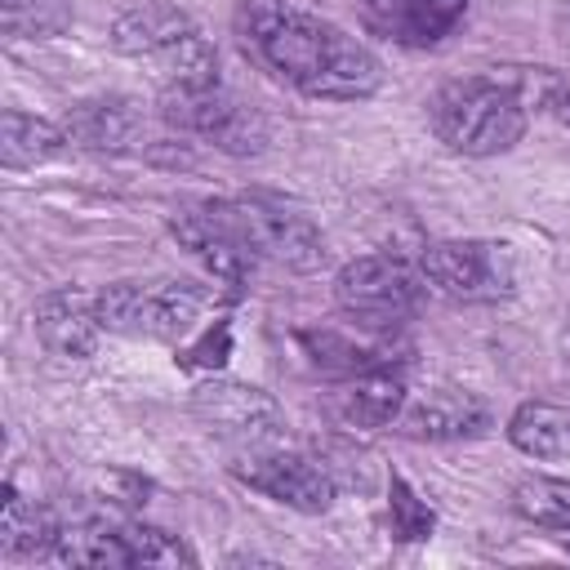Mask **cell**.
Masks as SVG:
<instances>
[{
  "label": "cell",
  "instance_id": "cell-25",
  "mask_svg": "<svg viewBox=\"0 0 570 570\" xmlns=\"http://www.w3.org/2000/svg\"><path fill=\"white\" fill-rule=\"evenodd\" d=\"M227 347H232V330L227 325L218 330V338H214V330H205V338L183 356V365H218L227 356Z\"/></svg>",
  "mask_w": 570,
  "mask_h": 570
},
{
  "label": "cell",
  "instance_id": "cell-11",
  "mask_svg": "<svg viewBox=\"0 0 570 570\" xmlns=\"http://www.w3.org/2000/svg\"><path fill=\"white\" fill-rule=\"evenodd\" d=\"M31 325H36V338L45 343V352H53L62 361H85L98 352V334H102L98 298L76 285L40 294L31 307Z\"/></svg>",
  "mask_w": 570,
  "mask_h": 570
},
{
  "label": "cell",
  "instance_id": "cell-23",
  "mask_svg": "<svg viewBox=\"0 0 570 570\" xmlns=\"http://www.w3.org/2000/svg\"><path fill=\"white\" fill-rule=\"evenodd\" d=\"M387 521H392V534L405 539V543H423L432 534V525H436L432 508L419 499V490L405 476L387 481Z\"/></svg>",
  "mask_w": 570,
  "mask_h": 570
},
{
  "label": "cell",
  "instance_id": "cell-21",
  "mask_svg": "<svg viewBox=\"0 0 570 570\" xmlns=\"http://www.w3.org/2000/svg\"><path fill=\"white\" fill-rule=\"evenodd\" d=\"M468 13V0H401L396 9V40L405 45H436L445 40Z\"/></svg>",
  "mask_w": 570,
  "mask_h": 570
},
{
  "label": "cell",
  "instance_id": "cell-27",
  "mask_svg": "<svg viewBox=\"0 0 570 570\" xmlns=\"http://www.w3.org/2000/svg\"><path fill=\"white\" fill-rule=\"evenodd\" d=\"M552 116H557V120L570 129V89H561V94H557V102H552Z\"/></svg>",
  "mask_w": 570,
  "mask_h": 570
},
{
  "label": "cell",
  "instance_id": "cell-4",
  "mask_svg": "<svg viewBox=\"0 0 570 570\" xmlns=\"http://www.w3.org/2000/svg\"><path fill=\"white\" fill-rule=\"evenodd\" d=\"M218 285V281H214ZM214 285L196 281H116L98 289V321L107 334L178 343L196 330V316L218 303Z\"/></svg>",
  "mask_w": 570,
  "mask_h": 570
},
{
  "label": "cell",
  "instance_id": "cell-7",
  "mask_svg": "<svg viewBox=\"0 0 570 570\" xmlns=\"http://www.w3.org/2000/svg\"><path fill=\"white\" fill-rule=\"evenodd\" d=\"M419 267L432 289L459 303H499L517 289V258L512 245L485 236H454L432 240L419 254Z\"/></svg>",
  "mask_w": 570,
  "mask_h": 570
},
{
  "label": "cell",
  "instance_id": "cell-9",
  "mask_svg": "<svg viewBox=\"0 0 570 570\" xmlns=\"http://www.w3.org/2000/svg\"><path fill=\"white\" fill-rule=\"evenodd\" d=\"M232 476L245 481L249 490L267 494L272 503H285L294 512H325L338 494L330 468L312 463L307 454H294V450H249L232 463Z\"/></svg>",
  "mask_w": 570,
  "mask_h": 570
},
{
  "label": "cell",
  "instance_id": "cell-10",
  "mask_svg": "<svg viewBox=\"0 0 570 570\" xmlns=\"http://www.w3.org/2000/svg\"><path fill=\"white\" fill-rule=\"evenodd\" d=\"M191 414L218 432V436H240V441H263L281 432V405L272 392L236 379H205L191 387Z\"/></svg>",
  "mask_w": 570,
  "mask_h": 570
},
{
  "label": "cell",
  "instance_id": "cell-20",
  "mask_svg": "<svg viewBox=\"0 0 570 570\" xmlns=\"http://www.w3.org/2000/svg\"><path fill=\"white\" fill-rule=\"evenodd\" d=\"M512 512L530 525L570 530V481L566 476H530L512 490Z\"/></svg>",
  "mask_w": 570,
  "mask_h": 570
},
{
  "label": "cell",
  "instance_id": "cell-2",
  "mask_svg": "<svg viewBox=\"0 0 570 570\" xmlns=\"http://www.w3.org/2000/svg\"><path fill=\"white\" fill-rule=\"evenodd\" d=\"M432 134L459 156H503L525 138L530 107L499 76H463L428 98Z\"/></svg>",
  "mask_w": 570,
  "mask_h": 570
},
{
  "label": "cell",
  "instance_id": "cell-17",
  "mask_svg": "<svg viewBox=\"0 0 570 570\" xmlns=\"http://www.w3.org/2000/svg\"><path fill=\"white\" fill-rule=\"evenodd\" d=\"M508 441L525 459H570V405L557 401H521L508 414Z\"/></svg>",
  "mask_w": 570,
  "mask_h": 570
},
{
  "label": "cell",
  "instance_id": "cell-14",
  "mask_svg": "<svg viewBox=\"0 0 570 570\" xmlns=\"http://www.w3.org/2000/svg\"><path fill=\"white\" fill-rule=\"evenodd\" d=\"M490 423H494L490 405L463 387H436L410 410H401L396 419V428L414 441H472V436H485Z\"/></svg>",
  "mask_w": 570,
  "mask_h": 570
},
{
  "label": "cell",
  "instance_id": "cell-8",
  "mask_svg": "<svg viewBox=\"0 0 570 570\" xmlns=\"http://www.w3.org/2000/svg\"><path fill=\"white\" fill-rule=\"evenodd\" d=\"M423 267H410L401 254H361L334 276V303L365 325L410 316L423 303Z\"/></svg>",
  "mask_w": 570,
  "mask_h": 570
},
{
  "label": "cell",
  "instance_id": "cell-24",
  "mask_svg": "<svg viewBox=\"0 0 570 570\" xmlns=\"http://www.w3.org/2000/svg\"><path fill=\"white\" fill-rule=\"evenodd\" d=\"M125 534H129V548H134V566H191L196 561L174 534H165L156 525L125 521Z\"/></svg>",
  "mask_w": 570,
  "mask_h": 570
},
{
  "label": "cell",
  "instance_id": "cell-6",
  "mask_svg": "<svg viewBox=\"0 0 570 570\" xmlns=\"http://www.w3.org/2000/svg\"><path fill=\"white\" fill-rule=\"evenodd\" d=\"M160 120L227 156H258L267 147V120L223 85H165Z\"/></svg>",
  "mask_w": 570,
  "mask_h": 570
},
{
  "label": "cell",
  "instance_id": "cell-19",
  "mask_svg": "<svg viewBox=\"0 0 570 570\" xmlns=\"http://www.w3.org/2000/svg\"><path fill=\"white\" fill-rule=\"evenodd\" d=\"M58 543V521L22 499L13 485H4V512H0V552L4 557H53Z\"/></svg>",
  "mask_w": 570,
  "mask_h": 570
},
{
  "label": "cell",
  "instance_id": "cell-22",
  "mask_svg": "<svg viewBox=\"0 0 570 570\" xmlns=\"http://www.w3.org/2000/svg\"><path fill=\"white\" fill-rule=\"evenodd\" d=\"M4 31L13 40H49L67 27V0H0Z\"/></svg>",
  "mask_w": 570,
  "mask_h": 570
},
{
  "label": "cell",
  "instance_id": "cell-3",
  "mask_svg": "<svg viewBox=\"0 0 570 570\" xmlns=\"http://www.w3.org/2000/svg\"><path fill=\"white\" fill-rule=\"evenodd\" d=\"M111 49L138 62H151L165 85H218V53L200 27L169 0H142L116 13Z\"/></svg>",
  "mask_w": 570,
  "mask_h": 570
},
{
  "label": "cell",
  "instance_id": "cell-12",
  "mask_svg": "<svg viewBox=\"0 0 570 570\" xmlns=\"http://www.w3.org/2000/svg\"><path fill=\"white\" fill-rule=\"evenodd\" d=\"M169 232H174V240L183 245V249H191V258L209 272V281H218V285H227V289H240L245 281H249V272H254V254L209 214V205H200V209H178L174 218H169Z\"/></svg>",
  "mask_w": 570,
  "mask_h": 570
},
{
  "label": "cell",
  "instance_id": "cell-26",
  "mask_svg": "<svg viewBox=\"0 0 570 570\" xmlns=\"http://www.w3.org/2000/svg\"><path fill=\"white\" fill-rule=\"evenodd\" d=\"M552 27H557L561 45L570 49V0H561V4H557V13H552Z\"/></svg>",
  "mask_w": 570,
  "mask_h": 570
},
{
  "label": "cell",
  "instance_id": "cell-28",
  "mask_svg": "<svg viewBox=\"0 0 570 570\" xmlns=\"http://www.w3.org/2000/svg\"><path fill=\"white\" fill-rule=\"evenodd\" d=\"M561 356L570 361V316H566V330H561Z\"/></svg>",
  "mask_w": 570,
  "mask_h": 570
},
{
  "label": "cell",
  "instance_id": "cell-15",
  "mask_svg": "<svg viewBox=\"0 0 570 570\" xmlns=\"http://www.w3.org/2000/svg\"><path fill=\"white\" fill-rule=\"evenodd\" d=\"M53 561H62V566H98V570H125V566H134V548H129L125 521L80 517V521L58 525Z\"/></svg>",
  "mask_w": 570,
  "mask_h": 570
},
{
  "label": "cell",
  "instance_id": "cell-29",
  "mask_svg": "<svg viewBox=\"0 0 570 570\" xmlns=\"http://www.w3.org/2000/svg\"><path fill=\"white\" fill-rule=\"evenodd\" d=\"M566 552H570V543H566Z\"/></svg>",
  "mask_w": 570,
  "mask_h": 570
},
{
  "label": "cell",
  "instance_id": "cell-18",
  "mask_svg": "<svg viewBox=\"0 0 570 570\" xmlns=\"http://www.w3.org/2000/svg\"><path fill=\"white\" fill-rule=\"evenodd\" d=\"M62 147H71V142H67L58 120L27 116L18 107L4 111V120H0V160H4V169H36V165L53 160Z\"/></svg>",
  "mask_w": 570,
  "mask_h": 570
},
{
  "label": "cell",
  "instance_id": "cell-16",
  "mask_svg": "<svg viewBox=\"0 0 570 570\" xmlns=\"http://www.w3.org/2000/svg\"><path fill=\"white\" fill-rule=\"evenodd\" d=\"M401 410H405V379L392 365L361 370L338 392V414L352 428H387L401 419Z\"/></svg>",
  "mask_w": 570,
  "mask_h": 570
},
{
  "label": "cell",
  "instance_id": "cell-5",
  "mask_svg": "<svg viewBox=\"0 0 570 570\" xmlns=\"http://www.w3.org/2000/svg\"><path fill=\"white\" fill-rule=\"evenodd\" d=\"M205 205L254 258H272L289 272H316L325 263V236L307 214L289 209L285 200L232 196V200H205Z\"/></svg>",
  "mask_w": 570,
  "mask_h": 570
},
{
  "label": "cell",
  "instance_id": "cell-1",
  "mask_svg": "<svg viewBox=\"0 0 570 570\" xmlns=\"http://www.w3.org/2000/svg\"><path fill=\"white\" fill-rule=\"evenodd\" d=\"M236 36L258 67L307 98L361 102L383 85V62L356 36L298 0H240Z\"/></svg>",
  "mask_w": 570,
  "mask_h": 570
},
{
  "label": "cell",
  "instance_id": "cell-13",
  "mask_svg": "<svg viewBox=\"0 0 570 570\" xmlns=\"http://www.w3.org/2000/svg\"><path fill=\"white\" fill-rule=\"evenodd\" d=\"M62 134L71 147L80 151H129L142 138V107L134 98L120 94H98V98H80L62 111Z\"/></svg>",
  "mask_w": 570,
  "mask_h": 570
}]
</instances>
